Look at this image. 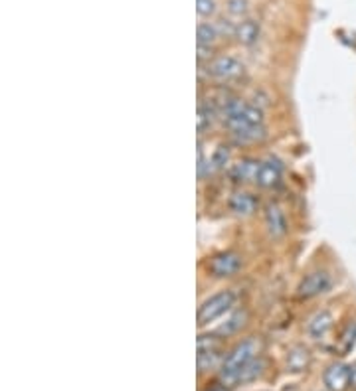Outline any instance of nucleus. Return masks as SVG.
I'll use <instances>...</instances> for the list:
<instances>
[{"mask_svg":"<svg viewBox=\"0 0 356 391\" xmlns=\"http://www.w3.org/2000/svg\"><path fill=\"white\" fill-rule=\"evenodd\" d=\"M261 350V342L256 340V338H247L230 352L226 358H224V364H222V382L224 385H232V383H237V378H239V372L246 364H249L254 358H257Z\"/></svg>","mask_w":356,"mask_h":391,"instance_id":"f257e3e1","label":"nucleus"},{"mask_svg":"<svg viewBox=\"0 0 356 391\" xmlns=\"http://www.w3.org/2000/svg\"><path fill=\"white\" fill-rule=\"evenodd\" d=\"M224 123L232 131V135H236L239 131L247 127H256L264 123V111L257 105L246 103V101H230L224 109Z\"/></svg>","mask_w":356,"mask_h":391,"instance_id":"f03ea898","label":"nucleus"},{"mask_svg":"<svg viewBox=\"0 0 356 391\" xmlns=\"http://www.w3.org/2000/svg\"><path fill=\"white\" fill-rule=\"evenodd\" d=\"M236 304V292L234 291H222L218 294H214L208 300H204L198 309V324H210L214 320H218L220 316H224L232 307Z\"/></svg>","mask_w":356,"mask_h":391,"instance_id":"7ed1b4c3","label":"nucleus"},{"mask_svg":"<svg viewBox=\"0 0 356 391\" xmlns=\"http://www.w3.org/2000/svg\"><path fill=\"white\" fill-rule=\"evenodd\" d=\"M206 72L214 79L228 82V79H234L237 75H242L244 65L239 64L236 57H232V55H220V57H214L212 62H208V70Z\"/></svg>","mask_w":356,"mask_h":391,"instance_id":"20e7f679","label":"nucleus"},{"mask_svg":"<svg viewBox=\"0 0 356 391\" xmlns=\"http://www.w3.org/2000/svg\"><path fill=\"white\" fill-rule=\"evenodd\" d=\"M242 267V257L234 251H224V253L214 255L208 263V271H210L214 277H232L236 275Z\"/></svg>","mask_w":356,"mask_h":391,"instance_id":"39448f33","label":"nucleus"},{"mask_svg":"<svg viewBox=\"0 0 356 391\" xmlns=\"http://www.w3.org/2000/svg\"><path fill=\"white\" fill-rule=\"evenodd\" d=\"M330 285H333L330 275H327L325 271H317V273H311L303 279L297 292L303 299H313V297L325 294L330 289Z\"/></svg>","mask_w":356,"mask_h":391,"instance_id":"423d86ee","label":"nucleus"},{"mask_svg":"<svg viewBox=\"0 0 356 391\" xmlns=\"http://www.w3.org/2000/svg\"><path fill=\"white\" fill-rule=\"evenodd\" d=\"M323 382L329 391H347L350 387V368L345 364H333L325 370Z\"/></svg>","mask_w":356,"mask_h":391,"instance_id":"0eeeda50","label":"nucleus"},{"mask_svg":"<svg viewBox=\"0 0 356 391\" xmlns=\"http://www.w3.org/2000/svg\"><path fill=\"white\" fill-rule=\"evenodd\" d=\"M281 174H284V166H281L279 160H274V158L264 160V163L259 164L256 184L261 186V188H274L281 180Z\"/></svg>","mask_w":356,"mask_h":391,"instance_id":"6e6552de","label":"nucleus"},{"mask_svg":"<svg viewBox=\"0 0 356 391\" xmlns=\"http://www.w3.org/2000/svg\"><path fill=\"white\" fill-rule=\"evenodd\" d=\"M265 228L269 231V236L279 239L287 233V219H285V214L281 211L279 206L275 204H269L265 208Z\"/></svg>","mask_w":356,"mask_h":391,"instance_id":"1a4fd4ad","label":"nucleus"},{"mask_svg":"<svg viewBox=\"0 0 356 391\" xmlns=\"http://www.w3.org/2000/svg\"><path fill=\"white\" fill-rule=\"evenodd\" d=\"M259 164L254 158H244V160H239L232 166V180L234 182H256L257 178V170H259Z\"/></svg>","mask_w":356,"mask_h":391,"instance_id":"9d476101","label":"nucleus"},{"mask_svg":"<svg viewBox=\"0 0 356 391\" xmlns=\"http://www.w3.org/2000/svg\"><path fill=\"white\" fill-rule=\"evenodd\" d=\"M257 208V200L247 194V192H236L232 198H230V209L236 214V216H252Z\"/></svg>","mask_w":356,"mask_h":391,"instance_id":"9b49d317","label":"nucleus"},{"mask_svg":"<svg viewBox=\"0 0 356 391\" xmlns=\"http://www.w3.org/2000/svg\"><path fill=\"white\" fill-rule=\"evenodd\" d=\"M330 328H333V314H330L329 310H320V312H317V314L309 320L307 332H309V336H313L315 340H320V338L329 332Z\"/></svg>","mask_w":356,"mask_h":391,"instance_id":"f8f14e48","label":"nucleus"},{"mask_svg":"<svg viewBox=\"0 0 356 391\" xmlns=\"http://www.w3.org/2000/svg\"><path fill=\"white\" fill-rule=\"evenodd\" d=\"M259 32H261V28H259V22L256 20H244V22H239L236 26V40L239 44H244V46H254L257 42V38H259Z\"/></svg>","mask_w":356,"mask_h":391,"instance_id":"ddd939ff","label":"nucleus"},{"mask_svg":"<svg viewBox=\"0 0 356 391\" xmlns=\"http://www.w3.org/2000/svg\"><path fill=\"white\" fill-rule=\"evenodd\" d=\"M311 364V352L305 346H293L287 354V370L289 372H305Z\"/></svg>","mask_w":356,"mask_h":391,"instance_id":"4468645a","label":"nucleus"},{"mask_svg":"<svg viewBox=\"0 0 356 391\" xmlns=\"http://www.w3.org/2000/svg\"><path fill=\"white\" fill-rule=\"evenodd\" d=\"M246 320H247V312L246 310H236L232 316H230L222 326L218 328V334L222 336H232V334H236L239 332L242 328L246 326Z\"/></svg>","mask_w":356,"mask_h":391,"instance_id":"2eb2a0df","label":"nucleus"},{"mask_svg":"<svg viewBox=\"0 0 356 391\" xmlns=\"http://www.w3.org/2000/svg\"><path fill=\"white\" fill-rule=\"evenodd\" d=\"M265 368V362L261 360V358H254L249 364H246L244 368H242V372H239V378H237V382L246 383V382H254L256 378H259L261 375V372H264Z\"/></svg>","mask_w":356,"mask_h":391,"instance_id":"dca6fc26","label":"nucleus"},{"mask_svg":"<svg viewBox=\"0 0 356 391\" xmlns=\"http://www.w3.org/2000/svg\"><path fill=\"white\" fill-rule=\"evenodd\" d=\"M237 143L242 145H247V143H257V141H264L265 138V128L261 125H256V127H247L244 131H239L234 135Z\"/></svg>","mask_w":356,"mask_h":391,"instance_id":"f3484780","label":"nucleus"},{"mask_svg":"<svg viewBox=\"0 0 356 391\" xmlns=\"http://www.w3.org/2000/svg\"><path fill=\"white\" fill-rule=\"evenodd\" d=\"M196 36H198V44H202V46H212L220 38V32L218 28L212 26V24H198Z\"/></svg>","mask_w":356,"mask_h":391,"instance_id":"a211bd4d","label":"nucleus"},{"mask_svg":"<svg viewBox=\"0 0 356 391\" xmlns=\"http://www.w3.org/2000/svg\"><path fill=\"white\" fill-rule=\"evenodd\" d=\"M356 344V322L348 324L347 330L342 332V338L338 340V352L342 356H347Z\"/></svg>","mask_w":356,"mask_h":391,"instance_id":"6ab92c4d","label":"nucleus"},{"mask_svg":"<svg viewBox=\"0 0 356 391\" xmlns=\"http://www.w3.org/2000/svg\"><path fill=\"white\" fill-rule=\"evenodd\" d=\"M228 160H230L228 146H218V148L214 150V155H212V158H210L212 170H222V168H226Z\"/></svg>","mask_w":356,"mask_h":391,"instance_id":"aec40b11","label":"nucleus"},{"mask_svg":"<svg viewBox=\"0 0 356 391\" xmlns=\"http://www.w3.org/2000/svg\"><path fill=\"white\" fill-rule=\"evenodd\" d=\"M212 119H214V113H212L210 107L200 105L198 107V133H204L206 128H210Z\"/></svg>","mask_w":356,"mask_h":391,"instance_id":"412c9836","label":"nucleus"},{"mask_svg":"<svg viewBox=\"0 0 356 391\" xmlns=\"http://www.w3.org/2000/svg\"><path fill=\"white\" fill-rule=\"evenodd\" d=\"M226 9L232 16H244L247 12V0H228Z\"/></svg>","mask_w":356,"mask_h":391,"instance_id":"4be33fe9","label":"nucleus"},{"mask_svg":"<svg viewBox=\"0 0 356 391\" xmlns=\"http://www.w3.org/2000/svg\"><path fill=\"white\" fill-rule=\"evenodd\" d=\"M196 10L200 16H212L216 12V2L214 0H196Z\"/></svg>","mask_w":356,"mask_h":391,"instance_id":"5701e85b","label":"nucleus"},{"mask_svg":"<svg viewBox=\"0 0 356 391\" xmlns=\"http://www.w3.org/2000/svg\"><path fill=\"white\" fill-rule=\"evenodd\" d=\"M350 390L356 391V365L350 368Z\"/></svg>","mask_w":356,"mask_h":391,"instance_id":"b1692460","label":"nucleus"},{"mask_svg":"<svg viewBox=\"0 0 356 391\" xmlns=\"http://www.w3.org/2000/svg\"><path fill=\"white\" fill-rule=\"evenodd\" d=\"M206 391H228L226 387H222V385H216V387H210V390H206Z\"/></svg>","mask_w":356,"mask_h":391,"instance_id":"393cba45","label":"nucleus"}]
</instances>
